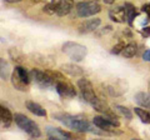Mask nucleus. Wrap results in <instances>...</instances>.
<instances>
[{"mask_svg":"<svg viewBox=\"0 0 150 140\" xmlns=\"http://www.w3.org/2000/svg\"><path fill=\"white\" fill-rule=\"evenodd\" d=\"M53 116L56 120H59L60 123H63L65 127L73 129L74 132H79V133L91 132V125L86 120L74 118V116L68 115V114H54Z\"/></svg>","mask_w":150,"mask_h":140,"instance_id":"nucleus-1","label":"nucleus"},{"mask_svg":"<svg viewBox=\"0 0 150 140\" xmlns=\"http://www.w3.org/2000/svg\"><path fill=\"white\" fill-rule=\"evenodd\" d=\"M14 120H15L18 127L21 130H24V132L28 135H30L31 138H39L41 135L38 124L35 123V121H33L31 119H29L28 116H25L24 114H15Z\"/></svg>","mask_w":150,"mask_h":140,"instance_id":"nucleus-2","label":"nucleus"},{"mask_svg":"<svg viewBox=\"0 0 150 140\" xmlns=\"http://www.w3.org/2000/svg\"><path fill=\"white\" fill-rule=\"evenodd\" d=\"M63 53H65L68 57L74 60V62H81V60L86 57L88 50L84 45L73 43V41H67L63 45Z\"/></svg>","mask_w":150,"mask_h":140,"instance_id":"nucleus-3","label":"nucleus"},{"mask_svg":"<svg viewBox=\"0 0 150 140\" xmlns=\"http://www.w3.org/2000/svg\"><path fill=\"white\" fill-rule=\"evenodd\" d=\"M76 15L79 18H89L101 11V6L96 0H89V1H80L75 6Z\"/></svg>","mask_w":150,"mask_h":140,"instance_id":"nucleus-4","label":"nucleus"},{"mask_svg":"<svg viewBox=\"0 0 150 140\" xmlns=\"http://www.w3.org/2000/svg\"><path fill=\"white\" fill-rule=\"evenodd\" d=\"M30 78L36 83L41 88H51V86H56V81L54 80L51 75L48 71H43L39 69H31L30 70Z\"/></svg>","mask_w":150,"mask_h":140,"instance_id":"nucleus-5","label":"nucleus"},{"mask_svg":"<svg viewBox=\"0 0 150 140\" xmlns=\"http://www.w3.org/2000/svg\"><path fill=\"white\" fill-rule=\"evenodd\" d=\"M78 86H79V89H80V93H81V95L84 98V100H85L86 103H89L90 105L98 99L96 95H95V91H94V89H93L91 83L89 81L88 79H85V78L79 79Z\"/></svg>","mask_w":150,"mask_h":140,"instance_id":"nucleus-6","label":"nucleus"},{"mask_svg":"<svg viewBox=\"0 0 150 140\" xmlns=\"http://www.w3.org/2000/svg\"><path fill=\"white\" fill-rule=\"evenodd\" d=\"M93 123L95 127H98L101 130H106V132H110V130L114 127H119V121L116 120V118H112V116H95L93 119Z\"/></svg>","mask_w":150,"mask_h":140,"instance_id":"nucleus-7","label":"nucleus"},{"mask_svg":"<svg viewBox=\"0 0 150 140\" xmlns=\"http://www.w3.org/2000/svg\"><path fill=\"white\" fill-rule=\"evenodd\" d=\"M56 91L59 93L62 96H65V98H74L76 95V91H75L74 86L71 84L67 83L65 80H60L56 83Z\"/></svg>","mask_w":150,"mask_h":140,"instance_id":"nucleus-8","label":"nucleus"},{"mask_svg":"<svg viewBox=\"0 0 150 140\" xmlns=\"http://www.w3.org/2000/svg\"><path fill=\"white\" fill-rule=\"evenodd\" d=\"M101 20L99 18H95V19H89L83 21L80 25H79V33L81 34H86V33H91V31H95L98 28H99Z\"/></svg>","mask_w":150,"mask_h":140,"instance_id":"nucleus-9","label":"nucleus"},{"mask_svg":"<svg viewBox=\"0 0 150 140\" xmlns=\"http://www.w3.org/2000/svg\"><path fill=\"white\" fill-rule=\"evenodd\" d=\"M46 135L50 138V139H56V140H69L71 139V134L68 133V132H64V130H60L58 128H51V127H48L46 128Z\"/></svg>","mask_w":150,"mask_h":140,"instance_id":"nucleus-10","label":"nucleus"},{"mask_svg":"<svg viewBox=\"0 0 150 140\" xmlns=\"http://www.w3.org/2000/svg\"><path fill=\"white\" fill-rule=\"evenodd\" d=\"M74 8V0H59L58 8H56V15L65 16L73 10Z\"/></svg>","mask_w":150,"mask_h":140,"instance_id":"nucleus-11","label":"nucleus"},{"mask_svg":"<svg viewBox=\"0 0 150 140\" xmlns=\"http://www.w3.org/2000/svg\"><path fill=\"white\" fill-rule=\"evenodd\" d=\"M60 69H62L63 73L68 74V75L73 76V78H79V76L84 75V70L75 64H63L62 66H60Z\"/></svg>","mask_w":150,"mask_h":140,"instance_id":"nucleus-12","label":"nucleus"},{"mask_svg":"<svg viewBox=\"0 0 150 140\" xmlns=\"http://www.w3.org/2000/svg\"><path fill=\"white\" fill-rule=\"evenodd\" d=\"M0 120H1V125L3 127H10L13 120H14V116L10 113V110L5 106H1L0 108Z\"/></svg>","mask_w":150,"mask_h":140,"instance_id":"nucleus-13","label":"nucleus"},{"mask_svg":"<svg viewBox=\"0 0 150 140\" xmlns=\"http://www.w3.org/2000/svg\"><path fill=\"white\" fill-rule=\"evenodd\" d=\"M11 84L15 89L20 90V91H26L28 90V83H25L20 76H19L16 70L11 74Z\"/></svg>","mask_w":150,"mask_h":140,"instance_id":"nucleus-14","label":"nucleus"},{"mask_svg":"<svg viewBox=\"0 0 150 140\" xmlns=\"http://www.w3.org/2000/svg\"><path fill=\"white\" fill-rule=\"evenodd\" d=\"M26 109L36 116H46V111L35 101H26Z\"/></svg>","mask_w":150,"mask_h":140,"instance_id":"nucleus-15","label":"nucleus"},{"mask_svg":"<svg viewBox=\"0 0 150 140\" xmlns=\"http://www.w3.org/2000/svg\"><path fill=\"white\" fill-rule=\"evenodd\" d=\"M135 101L138 103L140 106H143L145 109H150V94L144 91H140L135 95Z\"/></svg>","mask_w":150,"mask_h":140,"instance_id":"nucleus-16","label":"nucleus"},{"mask_svg":"<svg viewBox=\"0 0 150 140\" xmlns=\"http://www.w3.org/2000/svg\"><path fill=\"white\" fill-rule=\"evenodd\" d=\"M121 54H123L124 58H133L134 55L137 54V44L130 43L128 45H125V48L121 51Z\"/></svg>","mask_w":150,"mask_h":140,"instance_id":"nucleus-17","label":"nucleus"},{"mask_svg":"<svg viewBox=\"0 0 150 140\" xmlns=\"http://www.w3.org/2000/svg\"><path fill=\"white\" fill-rule=\"evenodd\" d=\"M135 114L139 116V119L143 121L145 124H150V114L148 113L145 109H142V108H135L134 109Z\"/></svg>","mask_w":150,"mask_h":140,"instance_id":"nucleus-18","label":"nucleus"},{"mask_svg":"<svg viewBox=\"0 0 150 140\" xmlns=\"http://www.w3.org/2000/svg\"><path fill=\"white\" fill-rule=\"evenodd\" d=\"M114 110L116 111V113H119L121 116H125L126 119H131V118H133V114H131V111L128 108H125V106L115 105L114 106Z\"/></svg>","mask_w":150,"mask_h":140,"instance_id":"nucleus-19","label":"nucleus"},{"mask_svg":"<svg viewBox=\"0 0 150 140\" xmlns=\"http://www.w3.org/2000/svg\"><path fill=\"white\" fill-rule=\"evenodd\" d=\"M15 70H16V73L19 74V76H20L23 80H24L25 83H28L29 84V81H30V73L28 71V70L25 69V68H23V66H16L15 68Z\"/></svg>","mask_w":150,"mask_h":140,"instance_id":"nucleus-20","label":"nucleus"},{"mask_svg":"<svg viewBox=\"0 0 150 140\" xmlns=\"http://www.w3.org/2000/svg\"><path fill=\"white\" fill-rule=\"evenodd\" d=\"M9 55H10V58L13 59V62H15V63H23L24 62V57L19 53L18 49H10L9 50Z\"/></svg>","mask_w":150,"mask_h":140,"instance_id":"nucleus-21","label":"nucleus"},{"mask_svg":"<svg viewBox=\"0 0 150 140\" xmlns=\"http://www.w3.org/2000/svg\"><path fill=\"white\" fill-rule=\"evenodd\" d=\"M56 8H58V3L51 1V3H49V4H46L43 10H44V13L49 14V15H53V14L56 13Z\"/></svg>","mask_w":150,"mask_h":140,"instance_id":"nucleus-22","label":"nucleus"},{"mask_svg":"<svg viewBox=\"0 0 150 140\" xmlns=\"http://www.w3.org/2000/svg\"><path fill=\"white\" fill-rule=\"evenodd\" d=\"M125 13H126V18L129 19V21L131 23V20L134 19L135 16H137V11H135V8L129 5V4H126L125 5Z\"/></svg>","mask_w":150,"mask_h":140,"instance_id":"nucleus-23","label":"nucleus"},{"mask_svg":"<svg viewBox=\"0 0 150 140\" xmlns=\"http://www.w3.org/2000/svg\"><path fill=\"white\" fill-rule=\"evenodd\" d=\"M0 65H1V70H0V73H1V79H3V80H6L8 75H9L8 64L4 62V59H0Z\"/></svg>","mask_w":150,"mask_h":140,"instance_id":"nucleus-24","label":"nucleus"},{"mask_svg":"<svg viewBox=\"0 0 150 140\" xmlns=\"http://www.w3.org/2000/svg\"><path fill=\"white\" fill-rule=\"evenodd\" d=\"M124 48H125V44L123 43V41H120V43H118L114 48L111 49V54H120L121 51L124 50Z\"/></svg>","mask_w":150,"mask_h":140,"instance_id":"nucleus-25","label":"nucleus"},{"mask_svg":"<svg viewBox=\"0 0 150 140\" xmlns=\"http://www.w3.org/2000/svg\"><path fill=\"white\" fill-rule=\"evenodd\" d=\"M143 58H144L145 62H150V49L145 51L144 55H143Z\"/></svg>","mask_w":150,"mask_h":140,"instance_id":"nucleus-26","label":"nucleus"},{"mask_svg":"<svg viewBox=\"0 0 150 140\" xmlns=\"http://www.w3.org/2000/svg\"><path fill=\"white\" fill-rule=\"evenodd\" d=\"M143 11H145L150 16V4H145V5L143 6Z\"/></svg>","mask_w":150,"mask_h":140,"instance_id":"nucleus-27","label":"nucleus"},{"mask_svg":"<svg viewBox=\"0 0 150 140\" xmlns=\"http://www.w3.org/2000/svg\"><path fill=\"white\" fill-rule=\"evenodd\" d=\"M143 34L145 36H150V26H145L143 29Z\"/></svg>","mask_w":150,"mask_h":140,"instance_id":"nucleus-28","label":"nucleus"},{"mask_svg":"<svg viewBox=\"0 0 150 140\" xmlns=\"http://www.w3.org/2000/svg\"><path fill=\"white\" fill-rule=\"evenodd\" d=\"M103 1H104L105 4H114L116 0H103Z\"/></svg>","mask_w":150,"mask_h":140,"instance_id":"nucleus-29","label":"nucleus"},{"mask_svg":"<svg viewBox=\"0 0 150 140\" xmlns=\"http://www.w3.org/2000/svg\"><path fill=\"white\" fill-rule=\"evenodd\" d=\"M6 3H19V1H21V0H5Z\"/></svg>","mask_w":150,"mask_h":140,"instance_id":"nucleus-30","label":"nucleus"},{"mask_svg":"<svg viewBox=\"0 0 150 140\" xmlns=\"http://www.w3.org/2000/svg\"><path fill=\"white\" fill-rule=\"evenodd\" d=\"M149 89H150V81H149Z\"/></svg>","mask_w":150,"mask_h":140,"instance_id":"nucleus-31","label":"nucleus"}]
</instances>
